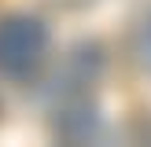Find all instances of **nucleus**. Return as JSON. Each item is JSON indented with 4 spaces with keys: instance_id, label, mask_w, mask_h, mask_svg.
I'll return each mask as SVG.
<instances>
[{
    "instance_id": "obj_3",
    "label": "nucleus",
    "mask_w": 151,
    "mask_h": 147,
    "mask_svg": "<svg viewBox=\"0 0 151 147\" xmlns=\"http://www.w3.org/2000/svg\"><path fill=\"white\" fill-rule=\"evenodd\" d=\"M96 110L88 107L85 99H70L63 103L59 110V121H55V132L66 140V143H85L88 136H96Z\"/></svg>"
},
{
    "instance_id": "obj_2",
    "label": "nucleus",
    "mask_w": 151,
    "mask_h": 147,
    "mask_svg": "<svg viewBox=\"0 0 151 147\" xmlns=\"http://www.w3.org/2000/svg\"><path fill=\"white\" fill-rule=\"evenodd\" d=\"M100 70H103V51H100V44H78V48L59 63V70L52 74L48 96L59 99V103L85 99V92L96 85Z\"/></svg>"
},
{
    "instance_id": "obj_1",
    "label": "nucleus",
    "mask_w": 151,
    "mask_h": 147,
    "mask_svg": "<svg viewBox=\"0 0 151 147\" xmlns=\"http://www.w3.org/2000/svg\"><path fill=\"white\" fill-rule=\"evenodd\" d=\"M48 55V26L33 15L0 19V77L26 81L41 70Z\"/></svg>"
},
{
    "instance_id": "obj_4",
    "label": "nucleus",
    "mask_w": 151,
    "mask_h": 147,
    "mask_svg": "<svg viewBox=\"0 0 151 147\" xmlns=\"http://www.w3.org/2000/svg\"><path fill=\"white\" fill-rule=\"evenodd\" d=\"M129 51H133V59H137L140 70L151 74V11L137 22V29H133V37H129Z\"/></svg>"
}]
</instances>
